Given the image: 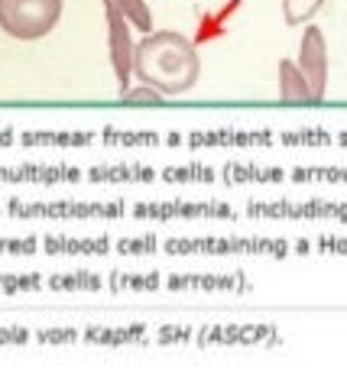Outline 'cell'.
<instances>
[{
	"label": "cell",
	"mask_w": 347,
	"mask_h": 389,
	"mask_svg": "<svg viewBox=\"0 0 347 389\" xmlns=\"http://www.w3.org/2000/svg\"><path fill=\"white\" fill-rule=\"evenodd\" d=\"M136 72L162 94H182L198 81V52L178 33L146 36L133 52Z\"/></svg>",
	"instance_id": "1"
},
{
	"label": "cell",
	"mask_w": 347,
	"mask_h": 389,
	"mask_svg": "<svg viewBox=\"0 0 347 389\" xmlns=\"http://www.w3.org/2000/svg\"><path fill=\"white\" fill-rule=\"evenodd\" d=\"M280 78H282V98H312V88H308V81H305V75L299 72L292 62H282L280 65Z\"/></svg>",
	"instance_id": "5"
},
{
	"label": "cell",
	"mask_w": 347,
	"mask_h": 389,
	"mask_svg": "<svg viewBox=\"0 0 347 389\" xmlns=\"http://www.w3.org/2000/svg\"><path fill=\"white\" fill-rule=\"evenodd\" d=\"M110 36H114V65H117V75L120 81H127L130 75V39H127V29H124V13L117 7H110Z\"/></svg>",
	"instance_id": "4"
},
{
	"label": "cell",
	"mask_w": 347,
	"mask_h": 389,
	"mask_svg": "<svg viewBox=\"0 0 347 389\" xmlns=\"http://www.w3.org/2000/svg\"><path fill=\"white\" fill-rule=\"evenodd\" d=\"M302 75L312 88V98H322L325 78H328V59H325V36L318 29H305L302 36Z\"/></svg>",
	"instance_id": "3"
},
{
	"label": "cell",
	"mask_w": 347,
	"mask_h": 389,
	"mask_svg": "<svg viewBox=\"0 0 347 389\" xmlns=\"http://www.w3.org/2000/svg\"><path fill=\"white\" fill-rule=\"evenodd\" d=\"M59 17V0H0V23L10 36L33 39L49 33V26Z\"/></svg>",
	"instance_id": "2"
},
{
	"label": "cell",
	"mask_w": 347,
	"mask_h": 389,
	"mask_svg": "<svg viewBox=\"0 0 347 389\" xmlns=\"http://www.w3.org/2000/svg\"><path fill=\"white\" fill-rule=\"evenodd\" d=\"M114 7H117L120 13H127V17L133 20V23L140 26V29H150V26H152V20H150V10L143 7V0H117Z\"/></svg>",
	"instance_id": "6"
}]
</instances>
